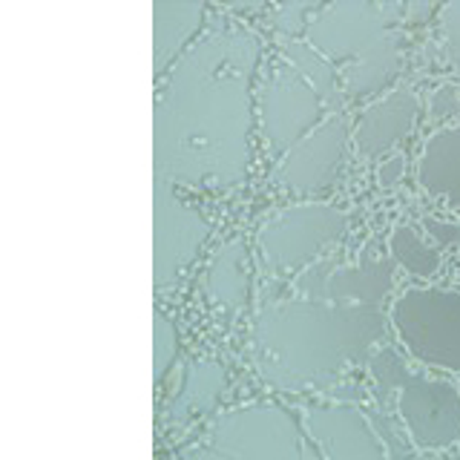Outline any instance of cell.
<instances>
[{"mask_svg": "<svg viewBox=\"0 0 460 460\" xmlns=\"http://www.w3.org/2000/svg\"><path fill=\"white\" fill-rule=\"evenodd\" d=\"M259 58L262 40L244 26H216L184 49L155 104V176L193 187L244 181Z\"/></svg>", "mask_w": 460, "mask_h": 460, "instance_id": "obj_1", "label": "cell"}, {"mask_svg": "<svg viewBox=\"0 0 460 460\" xmlns=\"http://www.w3.org/2000/svg\"><path fill=\"white\" fill-rule=\"evenodd\" d=\"M385 325L380 305L316 296L265 302L253 323L259 374L282 392H323L349 366L368 363Z\"/></svg>", "mask_w": 460, "mask_h": 460, "instance_id": "obj_2", "label": "cell"}, {"mask_svg": "<svg viewBox=\"0 0 460 460\" xmlns=\"http://www.w3.org/2000/svg\"><path fill=\"white\" fill-rule=\"evenodd\" d=\"M377 394L397 392V414L409 440L423 452L449 449L460 440V388L411 371L394 345H380L368 357Z\"/></svg>", "mask_w": 460, "mask_h": 460, "instance_id": "obj_3", "label": "cell"}, {"mask_svg": "<svg viewBox=\"0 0 460 460\" xmlns=\"http://www.w3.org/2000/svg\"><path fill=\"white\" fill-rule=\"evenodd\" d=\"M388 323L414 363L460 374V291L411 285L394 299Z\"/></svg>", "mask_w": 460, "mask_h": 460, "instance_id": "obj_4", "label": "cell"}, {"mask_svg": "<svg viewBox=\"0 0 460 460\" xmlns=\"http://www.w3.org/2000/svg\"><path fill=\"white\" fill-rule=\"evenodd\" d=\"M296 411L282 402H248L219 414L210 426V446L201 457H268L302 460L308 457L302 443Z\"/></svg>", "mask_w": 460, "mask_h": 460, "instance_id": "obj_5", "label": "cell"}, {"mask_svg": "<svg viewBox=\"0 0 460 460\" xmlns=\"http://www.w3.org/2000/svg\"><path fill=\"white\" fill-rule=\"evenodd\" d=\"M349 230V213L331 201H299L259 227V253L268 273L305 270Z\"/></svg>", "mask_w": 460, "mask_h": 460, "instance_id": "obj_6", "label": "cell"}, {"mask_svg": "<svg viewBox=\"0 0 460 460\" xmlns=\"http://www.w3.org/2000/svg\"><path fill=\"white\" fill-rule=\"evenodd\" d=\"M259 121L268 153L282 158L323 121V98L291 64H273L259 93Z\"/></svg>", "mask_w": 460, "mask_h": 460, "instance_id": "obj_7", "label": "cell"}, {"mask_svg": "<svg viewBox=\"0 0 460 460\" xmlns=\"http://www.w3.org/2000/svg\"><path fill=\"white\" fill-rule=\"evenodd\" d=\"M153 277L155 288H167L179 279V273L193 262L201 251L210 225L196 208H187L172 193V181L155 176L153 193Z\"/></svg>", "mask_w": 460, "mask_h": 460, "instance_id": "obj_8", "label": "cell"}, {"mask_svg": "<svg viewBox=\"0 0 460 460\" xmlns=\"http://www.w3.org/2000/svg\"><path fill=\"white\" fill-rule=\"evenodd\" d=\"M394 14L397 6L368 4V0H342L323 6L308 21V47L325 55L328 61H357L392 29Z\"/></svg>", "mask_w": 460, "mask_h": 460, "instance_id": "obj_9", "label": "cell"}, {"mask_svg": "<svg viewBox=\"0 0 460 460\" xmlns=\"http://www.w3.org/2000/svg\"><path fill=\"white\" fill-rule=\"evenodd\" d=\"M349 119L342 112H331L328 119H323L305 138L279 158L277 184L282 190L302 196L328 193L337 184L345 150H349Z\"/></svg>", "mask_w": 460, "mask_h": 460, "instance_id": "obj_10", "label": "cell"}, {"mask_svg": "<svg viewBox=\"0 0 460 460\" xmlns=\"http://www.w3.org/2000/svg\"><path fill=\"white\" fill-rule=\"evenodd\" d=\"M394 259L374 248H363L357 262H316L299 270L294 282L299 296H316L331 302H357V305H385V296L394 288Z\"/></svg>", "mask_w": 460, "mask_h": 460, "instance_id": "obj_11", "label": "cell"}, {"mask_svg": "<svg viewBox=\"0 0 460 460\" xmlns=\"http://www.w3.org/2000/svg\"><path fill=\"white\" fill-rule=\"evenodd\" d=\"M308 440L331 460H380L388 455L380 431L354 402H316L302 414Z\"/></svg>", "mask_w": 460, "mask_h": 460, "instance_id": "obj_12", "label": "cell"}, {"mask_svg": "<svg viewBox=\"0 0 460 460\" xmlns=\"http://www.w3.org/2000/svg\"><path fill=\"white\" fill-rule=\"evenodd\" d=\"M417 124V95L411 90H392L368 104L354 124V144L366 158H377L406 138Z\"/></svg>", "mask_w": 460, "mask_h": 460, "instance_id": "obj_13", "label": "cell"}, {"mask_svg": "<svg viewBox=\"0 0 460 460\" xmlns=\"http://www.w3.org/2000/svg\"><path fill=\"white\" fill-rule=\"evenodd\" d=\"M417 181L429 196L460 210V115L455 124L426 138L417 158Z\"/></svg>", "mask_w": 460, "mask_h": 460, "instance_id": "obj_14", "label": "cell"}, {"mask_svg": "<svg viewBox=\"0 0 460 460\" xmlns=\"http://www.w3.org/2000/svg\"><path fill=\"white\" fill-rule=\"evenodd\" d=\"M201 21H205V4L190 0H155L153 4V69L155 75L181 58L184 43L190 40Z\"/></svg>", "mask_w": 460, "mask_h": 460, "instance_id": "obj_15", "label": "cell"}, {"mask_svg": "<svg viewBox=\"0 0 460 460\" xmlns=\"http://www.w3.org/2000/svg\"><path fill=\"white\" fill-rule=\"evenodd\" d=\"M402 47H406V35L397 32V29H388L371 49H366L357 61H351V66L345 69V90H349V95L366 98L374 93H383L400 72Z\"/></svg>", "mask_w": 460, "mask_h": 460, "instance_id": "obj_16", "label": "cell"}, {"mask_svg": "<svg viewBox=\"0 0 460 460\" xmlns=\"http://www.w3.org/2000/svg\"><path fill=\"white\" fill-rule=\"evenodd\" d=\"M208 294L216 305L239 311L248 305L251 277H248V248L242 239H227L213 253L208 268Z\"/></svg>", "mask_w": 460, "mask_h": 460, "instance_id": "obj_17", "label": "cell"}, {"mask_svg": "<svg viewBox=\"0 0 460 460\" xmlns=\"http://www.w3.org/2000/svg\"><path fill=\"white\" fill-rule=\"evenodd\" d=\"M225 385H227V371L219 363H213V359H196L184 371L181 394L172 400L170 414L181 420L184 414H201L213 409V402L219 400Z\"/></svg>", "mask_w": 460, "mask_h": 460, "instance_id": "obj_18", "label": "cell"}, {"mask_svg": "<svg viewBox=\"0 0 460 460\" xmlns=\"http://www.w3.org/2000/svg\"><path fill=\"white\" fill-rule=\"evenodd\" d=\"M388 253H392L394 262L411 273L414 279H431L440 270V248L429 244L414 227L409 225H397L388 236Z\"/></svg>", "mask_w": 460, "mask_h": 460, "instance_id": "obj_19", "label": "cell"}, {"mask_svg": "<svg viewBox=\"0 0 460 460\" xmlns=\"http://www.w3.org/2000/svg\"><path fill=\"white\" fill-rule=\"evenodd\" d=\"M282 55H285V61L291 64L316 93H320L323 101H328V104H337V101H340L337 72H334V66H331V61L325 55H320L314 47H308V43H296V40H288Z\"/></svg>", "mask_w": 460, "mask_h": 460, "instance_id": "obj_20", "label": "cell"}, {"mask_svg": "<svg viewBox=\"0 0 460 460\" xmlns=\"http://www.w3.org/2000/svg\"><path fill=\"white\" fill-rule=\"evenodd\" d=\"M179 354V334L176 325L164 311H153V380L162 383V377L170 371L172 359Z\"/></svg>", "mask_w": 460, "mask_h": 460, "instance_id": "obj_21", "label": "cell"}, {"mask_svg": "<svg viewBox=\"0 0 460 460\" xmlns=\"http://www.w3.org/2000/svg\"><path fill=\"white\" fill-rule=\"evenodd\" d=\"M457 115H460V95L455 86H440V90L431 93V104H429L431 121L457 119Z\"/></svg>", "mask_w": 460, "mask_h": 460, "instance_id": "obj_22", "label": "cell"}, {"mask_svg": "<svg viewBox=\"0 0 460 460\" xmlns=\"http://www.w3.org/2000/svg\"><path fill=\"white\" fill-rule=\"evenodd\" d=\"M402 179H406V155L402 153H392L385 155L383 162L377 164V184L380 190H397V187L402 184Z\"/></svg>", "mask_w": 460, "mask_h": 460, "instance_id": "obj_23", "label": "cell"}, {"mask_svg": "<svg viewBox=\"0 0 460 460\" xmlns=\"http://www.w3.org/2000/svg\"><path fill=\"white\" fill-rule=\"evenodd\" d=\"M314 6L311 4H291V6H282L277 12V29L285 35H296L302 26L308 29V21H305V12H311Z\"/></svg>", "mask_w": 460, "mask_h": 460, "instance_id": "obj_24", "label": "cell"}, {"mask_svg": "<svg viewBox=\"0 0 460 460\" xmlns=\"http://www.w3.org/2000/svg\"><path fill=\"white\" fill-rule=\"evenodd\" d=\"M440 32H443L446 43L460 52V0H455V4H446L440 9Z\"/></svg>", "mask_w": 460, "mask_h": 460, "instance_id": "obj_25", "label": "cell"}, {"mask_svg": "<svg viewBox=\"0 0 460 460\" xmlns=\"http://www.w3.org/2000/svg\"><path fill=\"white\" fill-rule=\"evenodd\" d=\"M423 227L429 230V236L438 242V248L440 244H457L460 242V227L449 225V222H440V219H435V216H426Z\"/></svg>", "mask_w": 460, "mask_h": 460, "instance_id": "obj_26", "label": "cell"}]
</instances>
